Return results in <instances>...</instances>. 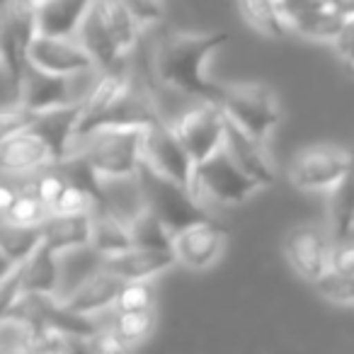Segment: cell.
I'll return each mask as SVG.
<instances>
[{
    "label": "cell",
    "instance_id": "2",
    "mask_svg": "<svg viewBox=\"0 0 354 354\" xmlns=\"http://www.w3.org/2000/svg\"><path fill=\"white\" fill-rule=\"evenodd\" d=\"M228 32H165L151 56V73L158 85L183 93L197 102H216L223 83H214L207 64L228 41Z\"/></svg>",
    "mask_w": 354,
    "mask_h": 354
},
{
    "label": "cell",
    "instance_id": "13",
    "mask_svg": "<svg viewBox=\"0 0 354 354\" xmlns=\"http://www.w3.org/2000/svg\"><path fill=\"white\" fill-rule=\"evenodd\" d=\"M46 165H56L54 148L32 119L0 143V177L22 180Z\"/></svg>",
    "mask_w": 354,
    "mask_h": 354
},
{
    "label": "cell",
    "instance_id": "21",
    "mask_svg": "<svg viewBox=\"0 0 354 354\" xmlns=\"http://www.w3.org/2000/svg\"><path fill=\"white\" fill-rule=\"evenodd\" d=\"M22 294L59 296L61 294V255L41 243L25 262H20Z\"/></svg>",
    "mask_w": 354,
    "mask_h": 354
},
{
    "label": "cell",
    "instance_id": "8",
    "mask_svg": "<svg viewBox=\"0 0 354 354\" xmlns=\"http://www.w3.org/2000/svg\"><path fill=\"white\" fill-rule=\"evenodd\" d=\"M37 35L35 0H8L6 6H0V66L8 71L12 83H17L25 71L27 54Z\"/></svg>",
    "mask_w": 354,
    "mask_h": 354
},
{
    "label": "cell",
    "instance_id": "23",
    "mask_svg": "<svg viewBox=\"0 0 354 354\" xmlns=\"http://www.w3.org/2000/svg\"><path fill=\"white\" fill-rule=\"evenodd\" d=\"M328 233L335 243L354 238V167L328 192Z\"/></svg>",
    "mask_w": 354,
    "mask_h": 354
},
{
    "label": "cell",
    "instance_id": "4",
    "mask_svg": "<svg viewBox=\"0 0 354 354\" xmlns=\"http://www.w3.org/2000/svg\"><path fill=\"white\" fill-rule=\"evenodd\" d=\"M216 104L231 124L250 136L267 141L281 124V100L267 83H228L221 85Z\"/></svg>",
    "mask_w": 354,
    "mask_h": 354
},
{
    "label": "cell",
    "instance_id": "32",
    "mask_svg": "<svg viewBox=\"0 0 354 354\" xmlns=\"http://www.w3.org/2000/svg\"><path fill=\"white\" fill-rule=\"evenodd\" d=\"M320 296L330 304L337 306H354V272H344L337 267H330L318 281Z\"/></svg>",
    "mask_w": 354,
    "mask_h": 354
},
{
    "label": "cell",
    "instance_id": "26",
    "mask_svg": "<svg viewBox=\"0 0 354 354\" xmlns=\"http://www.w3.org/2000/svg\"><path fill=\"white\" fill-rule=\"evenodd\" d=\"M344 20L337 17L328 6H325V0L320 6L310 8L308 12L304 15L294 17L289 22V32H296L299 37L304 39H310V41H325V44H333L337 32L342 30Z\"/></svg>",
    "mask_w": 354,
    "mask_h": 354
},
{
    "label": "cell",
    "instance_id": "19",
    "mask_svg": "<svg viewBox=\"0 0 354 354\" xmlns=\"http://www.w3.org/2000/svg\"><path fill=\"white\" fill-rule=\"evenodd\" d=\"M93 212L90 214H49L41 223V243L56 255L90 248Z\"/></svg>",
    "mask_w": 354,
    "mask_h": 354
},
{
    "label": "cell",
    "instance_id": "38",
    "mask_svg": "<svg viewBox=\"0 0 354 354\" xmlns=\"http://www.w3.org/2000/svg\"><path fill=\"white\" fill-rule=\"evenodd\" d=\"M277 3H279V10H281V15H284L286 27H289V22L294 20V17L304 15L310 8L320 6L323 0H277Z\"/></svg>",
    "mask_w": 354,
    "mask_h": 354
},
{
    "label": "cell",
    "instance_id": "31",
    "mask_svg": "<svg viewBox=\"0 0 354 354\" xmlns=\"http://www.w3.org/2000/svg\"><path fill=\"white\" fill-rule=\"evenodd\" d=\"M129 231H131L133 245L141 248H172V233L153 216L151 212L143 209L131 223H129Z\"/></svg>",
    "mask_w": 354,
    "mask_h": 354
},
{
    "label": "cell",
    "instance_id": "11",
    "mask_svg": "<svg viewBox=\"0 0 354 354\" xmlns=\"http://www.w3.org/2000/svg\"><path fill=\"white\" fill-rule=\"evenodd\" d=\"M281 248H284V257L291 270L310 284H315L333 267L335 241L328 228L313 226V223L296 226L284 236Z\"/></svg>",
    "mask_w": 354,
    "mask_h": 354
},
{
    "label": "cell",
    "instance_id": "17",
    "mask_svg": "<svg viewBox=\"0 0 354 354\" xmlns=\"http://www.w3.org/2000/svg\"><path fill=\"white\" fill-rule=\"evenodd\" d=\"M102 267H107L112 274L122 281H153L156 277L170 272L177 265V257L172 248H141L131 245L122 252L100 257Z\"/></svg>",
    "mask_w": 354,
    "mask_h": 354
},
{
    "label": "cell",
    "instance_id": "18",
    "mask_svg": "<svg viewBox=\"0 0 354 354\" xmlns=\"http://www.w3.org/2000/svg\"><path fill=\"white\" fill-rule=\"evenodd\" d=\"M223 151L255 180L260 187H272L277 183V167L267 153L265 141L250 136L236 124H226V138H223Z\"/></svg>",
    "mask_w": 354,
    "mask_h": 354
},
{
    "label": "cell",
    "instance_id": "30",
    "mask_svg": "<svg viewBox=\"0 0 354 354\" xmlns=\"http://www.w3.org/2000/svg\"><path fill=\"white\" fill-rule=\"evenodd\" d=\"M35 328L30 318L17 313H8L0 320V352H30Z\"/></svg>",
    "mask_w": 354,
    "mask_h": 354
},
{
    "label": "cell",
    "instance_id": "43",
    "mask_svg": "<svg viewBox=\"0 0 354 354\" xmlns=\"http://www.w3.org/2000/svg\"><path fill=\"white\" fill-rule=\"evenodd\" d=\"M35 3H39V0H35Z\"/></svg>",
    "mask_w": 354,
    "mask_h": 354
},
{
    "label": "cell",
    "instance_id": "7",
    "mask_svg": "<svg viewBox=\"0 0 354 354\" xmlns=\"http://www.w3.org/2000/svg\"><path fill=\"white\" fill-rule=\"evenodd\" d=\"M354 167V151L335 143H315L289 162V183L301 192H330Z\"/></svg>",
    "mask_w": 354,
    "mask_h": 354
},
{
    "label": "cell",
    "instance_id": "39",
    "mask_svg": "<svg viewBox=\"0 0 354 354\" xmlns=\"http://www.w3.org/2000/svg\"><path fill=\"white\" fill-rule=\"evenodd\" d=\"M17 192H20L17 180L15 183H6V180H0V216H6V212L12 207V202H15Z\"/></svg>",
    "mask_w": 354,
    "mask_h": 354
},
{
    "label": "cell",
    "instance_id": "35",
    "mask_svg": "<svg viewBox=\"0 0 354 354\" xmlns=\"http://www.w3.org/2000/svg\"><path fill=\"white\" fill-rule=\"evenodd\" d=\"M141 27L158 25L165 17V0H122Z\"/></svg>",
    "mask_w": 354,
    "mask_h": 354
},
{
    "label": "cell",
    "instance_id": "3",
    "mask_svg": "<svg viewBox=\"0 0 354 354\" xmlns=\"http://www.w3.org/2000/svg\"><path fill=\"white\" fill-rule=\"evenodd\" d=\"M143 129L138 127H100L75 141L78 153L97 180H117V177H136L141 167Z\"/></svg>",
    "mask_w": 354,
    "mask_h": 354
},
{
    "label": "cell",
    "instance_id": "33",
    "mask_svg": "<svg viewBox=\"0 0 354 354\" xmlns=\"http://www.w3.org/2000/svg\"><path fill=\"white\" fill-rule=\"evenodd\" d=\"M97 207V194L66 177L64 189L51 204V214H90Z\"/></svg>",
    "mask_w": 354,
    "mask_h": 354
},
{
    "label": "cell",
    "instance_id": "37",
    "mask_svg": "<svg viewBox=\"0 0 354 354\" xmlns=\"http://www.w3.org/2000/svg\"><path fill=\"white\" fill-rule=\"evenodd\" d=\"M333 46H335V51H337L339 59H342L344 64L352 66V68H354V17L344 20L342 30L337 32V37H335Z\"/></svg>",
    "mask_w": 354,
    "mask_h": 354
},
{
    "label": "cell",
    "instance_id": "41",
    "mask_svg": "<svg viewBox=\"0 0 354 354\" xmlns=\"http://www.w3.org/2000/svg\"><path fill=\"white\" fill-rule=\"evenodd\" d=\"M15 267H17V262H12L10 257L6 255V252L0 250V281L6 279V277L10 274V272L15 270Z\"/></svg>",
    "mask_w": 354,
    "mask_h": 354
},
{
    "label": "cell",
    "instance_id": "10",
    "mask_svg": "<svg viewBox=\"0 0 354 354\" xmlns=\"http://www.w3.org/2000/svg\"><path fill=\"white\" fill-rule=\"evenodd\" d=\"M141 158H143V165L156 170L158 175L167 177V180H175V183L185 185V187H192L194 160L185 151L177 133L172 131L170 122L158 119V122L148 124L143 129Z\"/></svg>",
    "mask_w": 354,
    "mask_h": 354
},
{
    "label": "cell",
    "instance_id": "24",
    "mask_svg": "<svg viewBox=\"0 0 354 354\" xmlns=\"http://www.w3.org/2000/svg\"><path fill=\"white\" fill-rule=\"evenodd\" d=\"M112 320L104 328L119 349H133L146 342L156 330V308L151 310H112Z\"/></svg>",
    "mask_w": 354,
    "mask_h": 354
},
{
    "label": "cell",
    "instance_id": "27",
    "mask_svg": "<svg viewBox=\"0 0 354 354\" xmlns=\"http://www.w3.org/2000/svg\"><path fill=\"white\" fill-rule=\"evenodd\" d=\"M238 8L248 25L260 35L270 39H281L289 35V27H286L277 0H238Z\"/></svg>",
    "mask_w": 354,
    "mask_h": 354
},
{
    "label": "cell",
    "instance_id": "25",
    "mask_svg": "<svg viewBox=\"0 0 354 354\" xmlns=\"http://www.w3.org/2000/svg\"><path fill=\"white\" fill-rule=\"evenodd\" d=\"M131 231L122 218L112 216V214L95 209L93 212V236H90V248L93 252H97L100 257L114 255L122 252L127 248H131Z\"/></svg>",
    "mask_w": 354,
    "mask_h": 354
},
{
    "label": "cell",
    "instance_id": "12",
    "mask_svg": "<svg viewBox=\"0 0 354 354\" xmlns=\"http://www.w3.org/2000/svg\"><path fill=\"white\" fill-rule=\"evenodd\" d=\"M80 78V75H78ZM75 75H56L49 71L37 68L35 64L27 61L25 71L17 78V107L25 109L27 114H44L51 109L68 107V104L80 102L73 90Z\"/></svg>",
    "mask_w": 354,
    "mask_h": 354
},
{
    "label": "cell",
    "instance_id": "36",
    "mask_svg": "<svg viewBox=\"0 0 354 354\" xmlns=\"http://www.w3.org/2000/svg\"><path fill=\"white\" fill-rule=\"evenodd\" d=\"M20 294H22V286H20V265H17L6 279L0 281V320L15 308Z\"/></svg>",
    "mask_w": 354,
    "mask_h": 354
},
{
    "label": "cell",
    "instance_id": "40",
    "mask_svg": "<svg viewBox=\"0 0 354 354\" xmlns=\"http://www.w3.org/2000/svg\"><path fill=\"white\" fill-rule=\"evenodd\" d=\"M325 6H328L337 17H342V20L354 17V0H325Z\"/></svg>",
    "mask_w": 354,
    "mask_h": 354
},
{
    "label": "cell",
    "instance_id": "16",
    "mask_svg": "<svg viewBox=\"0 0 354 354\" xmlns=\"http://www.w3.org/2000/svg\"><path fill=\"white\" fill-rule=\"evenodd\" d=\"M119 286H122V279L117 274L102 267L100 262L95 270H90L83 279L75 281V286L66 289L64 294L59 296V301L66 306L68 310L78 315H85V318H100L107 310H112L114 299L119 294Z\"/></svg>",
    "mask_w": 354,
    "mask_h": 354
},
{
    "label": "cell",
    "instance_id": "34",
    "mask_svg": "<svg viewBox=\"0 0 354 354\" xmlns=\"http://www.w3.org/2000/svg\"><path fill=\"white\" fill-rule=\"evenodd\" d=\"M156 308L153 281H122L112 310H151Z\"/></svg>",
    "mask_w": 354,
    "mask_h": 354
},
{
    "label": "cell",
    "instance_id": "9",
    "mask_svg": "<svg viewBox=\"0 0 354 354\" xmlns=\"http://www.w3.org/2000/svg\"><path fill=\"white\" fill-rule=\"evenodd\" d=\"M226 124V114L216 102H197L187 112L180 114L175 122H170V127L197 165L223 148Z\"/></svg>",
    "mask_w": 354,
    "mask_h": 354
},
{
    "label": "cell",
    "instance_id": "1",
    "mask_svg": "<svg viewBox=\"0 0 354 354\" xmlns=\"http://www.w3.org/2000/svg\"><path fill=\"white\" fill-rule=\"evenodd\" d=\"M162 119L151 83L136 75L129 64L100 71L93 88L83 95L78 107L75 138L100 127H138Z\"/></svg>",
    "mask_w": 354,
    "mask_h": 354
},
{
    "label": "cell",
    "instance_id": "5",
    "mask_svg": "<svg viewBox=\"0 0 354 354\" xmlns=\"http://www.w3.org/2000/svg\"><path fill=\"white\" fill-rule=\"evenodd\" d=\"M136 177L138 185H141L146 212H151L172 236L177 231H183L185 226H189V223L209 218L207 207L192 192V187H185V185L175 183V180L158 175L156 170H151L143 162L138 167Z\"/></svg>",
    "mask_w": 354,
    "mask_h": 354
},
{
    "label": "cell",
    "instance_id": "29",
    "mask_svg": "<svg viewBox=\"0 0 354 354\" xmlns=\"http://www.w3.org/2000/svg\"><path fill=\"white\" fill-rule=\"evenodd\" d=\"M17 187H20V192H17L15 202H12V207L8 209L3 218L10 223H17V226H41L51 214V209L30 187H25L20 180H17Z\"/></svg>",
    "mask_w": 354,
    "mask_h": 354
},
{
    "label": "cell",
    "instance_id": "15",
    "mask_svg": "<svg viewBox=\"0 0 354 354\" xmlns=\"http://www.w3.org/2000/svg\"><path fill=\"white\" fill-rule=\"evenodd\" d=\"M223 243H226V228L212 216L194 221L172 236V252L177 265L189 270H207L221 257Z\"/></svg>",
    "mask_w": 354,
    "mask_h": 354
},
{
    "label": "cell",
    "instance_id": "14",
    "mask_svg": "<svg viewBox=\"0 0 354 354\" xmlns=\"http://www.w3.org/2000/svg\"><path fill=\"white\" fill-rule=\"evenodd\" d=\"M27 61L37 68L56 75H85L97 71L93 56L85 51L78 37H46L37 35L30 46Z\"/></svg>",
    "mask_w": 354,
    "mask_h": 354
},
{
    "label": "cell",
    "instance_id": "20",
    "mask_svg": "<svg viewBox=\"0 0 354 354\" xmlns=\"http://www.w3.org/2000/svg\"><path fill=\"white\" fill-rule=\"evenodd\" d=\"M90 15L100 22V27L107 32V37L114 41V46L129 59L133 54V49L138 46L143 30L133 20L129 8L124 6L122 0H93L90 3Z\"/></svg>",
    "mask_w": 354,
    "mask_h": 354
},
{
    "label": "cell",
    "instance_id": "6",
    "mask_svg": "<svg viewBox=\"0 0 354 354\" xmlns=\"http://www.w3.org/2000/svg\"><path fill=\"white\" fill-rule=\"evenodd\" d=\"M260 189V185L223 148L194 165L192 192L204 204L212 202L218 207H238Z\"/></svg>",
    "mask_w": 354,
    "mask_h": 354
},
{
    "label": "cell",
    "instance_id": "42",
    "mask_svg": "<svg viewBox=\"0 0 354 354\" xmlns=\"http://www.w3.org/2000/svg\"><path fill=\"white\" fill-rule=\"evenodd\" d=\"M6 3H8V0H0V6H6Z\"/></svg>",
    "mask_w": 354,
    "mask_h": 354
},
{
    "label": "cell",
    "instance_id": "22",
    "mask_svg": "<svg viewBox=\"0 0 354 354\" xmlns=\"http://www.w3.org/2000/svg\"><path fill=\"white\" fill-rule=\"evenodd\" d=\"M93 0H39L37 30L46 37H75Z\"/></svg>",
    "mask_w": 354,
    "mask_h": 354
},
{
    "label": "cell",
    "instance_id": "28",
    "mask_svg": "<svg viewBox=\"0 0 354 354\" xmlns=\"http://www.w3.org/2000/svg\"><path fill=\"white\" fill-rule=\"evenodd\" d=\"M41 245V226H17L0 216V250L12 262H25Z\"/></svg>",
    "mask_w": 354,
    "mask_h": 354
}]
</instances>
